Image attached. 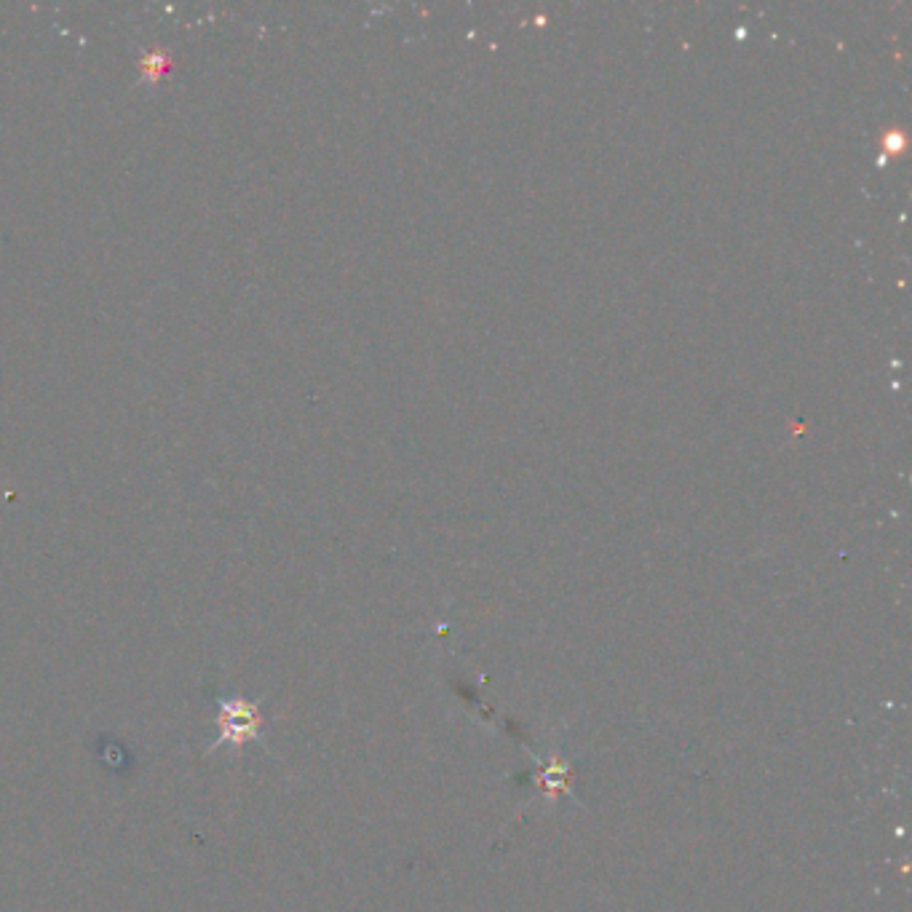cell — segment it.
<instances>
[{
	"instance_id": "obj_1",
	"label": "cell",
	"mask_w": 912,
	"mask_h": 912,
	"mask_svg": "<svg viewBox=\"0 0 912 912\" xmlns=\"http://www.w3.org/2000/svg\"><path fill=\"white\" fill-rule=\"evenodd\" d=\"M535 784L541 787L547 800H560V797L573 795V771L562 757H535Z\"/></svg>"
}]
</instances>
